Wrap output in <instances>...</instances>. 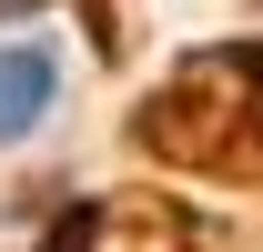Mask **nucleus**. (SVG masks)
<instances>
[{
    "instance_id": "f03ea898",
    "label": "nucleus",
    "mask_w": 263,
    "mask_h": 252,
    "mask_svg": "<svg viewBox=\"0 0 263 252\" xmlns=\"http://www.w3.org/2000/svg\"><path fill=\"white\" fill-rule=\"evenodd\" d=\"M10 10H31V0H0V20H10Z\"/></svg>"
},
{
    "instance_id": "f257e3e1",
    "label": "nucleus",
    "mask_w": 263,
    "mask_h": 252,
    "mask_svg": "<svg viewBox=\"0 0 263 252\" xmlns=\"http://www.w3.org/2000/svg\"><path fill=\"white\" fill-rule=\"evenodd\" d=\"M41 111H51V51H0V141H21Z\"/></svg>"
}]
</instances>
